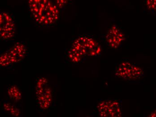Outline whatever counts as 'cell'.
I'll return each mask as SVG.
<instances>
[{"label": "cell", "mask_w": 156, "mask_h": 117, "mask_svg": "<svg viewBox=\"0 0 156 117\" xmlns=\"http://www.w3.org/2000/svg\"><path fill=\"white\" fill-rule=\"evenodd\" d=\"M28 3L30 14L37 24L48 26L58 21L60 10L54 0H28Z\"/></svg>", "instance_id": "obj_1"}, {"label": "cell", "mask_w": 156, "mask_h": 117, "mask_svg": "<svg viewBox=\"0 0 156 117\" xmlns=\"http://www.w3.org/2000/svg\"><path fill=\"white\" fill-rule=\"evenodd\" d=\"M26 48L21 43H17L11 49L7 50L1 57V64L2 66H8L17 62L26 55Z\"/></svg>", "instance_id": "obj_2"}, {"label": "cell", "mask_w": 156, "mask_h": 117, "mask_svg": "<svg viewBox=\"0 0 156 117\" xmlns=\"http://www.w3.org/2000/svg\"><path fill=\"white\" fill-rule=\"evenodd\" d=\"M0 34L2 40L10 39L15 37L16 25L12 17L7 12H2L0 14Z\"/></svg>", "instance_id": "obj_3"}, {"label": "cell", "mask_w": 156, "mask_h": 117, "mask_svg": "<svg viewBox=\"0 0 156 117\" xmlns=\"http://www.w3.org/2000/svg\"><path fill=\"white\" fill-rule=\"evenodd\" d=\"M105 38L108 46L114 49L119 48L125 40L124 34L116 25L108 30Z\"/></svg>", "instance_id": "obj_4"}, {"label": "cell", "mask_w": 156, "mask_h": 117, "mask_svg": "<svg viewBox=\"0 0 156 117\" xmlns=\"http://www.w3.org/2000/svg\"><path fill=\"white\" fill-rule=\"evenodd\" d=\"M143 75L144 72L142 69L136 65H132L130 69L129 80H136L140 79Z\"/></svg>", "instance_id": "obj_5"}, {"label": "cell", "mask_w": 156, "mask_h": 117, "mask_svg": "<svg viewBox=\"0 0 156 117\" xmlns=\"http://www.w3.org/2000/svg\"><path fill=\"white\" fill-rule=\"evenodd\" d=\"M70 1V0H54L55 3L60 10L66 8Z\"/></svg>", "instance_id": "obj_6"}, {"label": "cell", "mask_w": 156, "mask_h": 117, "mask_svg": "<svg viewBox=\"0 0 156 117\" xmlns=\"http://www.w3.org/2000/svg\"><path fill=\"white\" fill-rule=\"evenodd\" d=\"M146 4L149 9L153 10L156 9V0H147Z\"/></svg>", "instance_id": "obj_7"}, {"label": "cell", "mask_w": 156, "mask_h": 117, "mask_svg": "<svg viewBox=\"0 0 156 117\" xmlns=\"http://www.w3.org/2000/svg\"><path fill=\"white\" fill-rule=\"evenodd\" d=\"M150 116L156 117V110H155L154 113H152V114H151Z\"/></svg>", "instance_id": "obj_8"}]
</instances>
